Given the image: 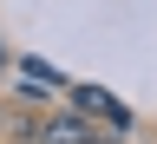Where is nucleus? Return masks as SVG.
Wrapping results in <instances>:
<instances>
[{
  "mask_svg": "<svg viewBox=\"0 0 157 144\" xmlns=\"http://www.w3.org/2000/svg\"><path fill=\"white\" fill-rule=\"evenodd\" d=\"M39 144H111V138H98V131H92V118L66 105V111L39 118Z\"/></svg>",
  "mask_w": 157,
  "mask_h": 144,
  "instance_id": "obj_1",
  "label": "nucleus"
},
{
  "mask_svg": "<svg viewBox=\"0 0 157 144\" xmlns=\"http://www.w3.org/2000/svg\"><path fill=\"white\" fill-rule=\"evenodd\" d=\"M72 111H85V118H111V125L124 131V105H118L111 92H98V85H72Z\"/></svg>",
  "mask_w": 157,
  "mask_h": 144,
  "instance_id": "obj_2",
  "label": "nucleus"
},
{
  "mask_svg": "<svg viewBox=\"0 0 157 144\" xmlns=\"http://www.w3.org/2000/svg\"><path fill=\"white\" fill-rule=\"evenodd\" d=\"M0 131H7V105H0Z\"/></svg>",
  "mask_w": 157,
  "mask_h": 144,
  "instance_id": "obj_3",
  "label": "nucleus"
},
{
  "mask_svg": "<svg viewBox=\"0 0 157 144\" xmlns=\"http://www.w3.org/2000/svg\"><path fill=\"white\" fill-rule=\"evenodd\" d=\"M0 59H7V53H0Z\"/></svg>",
  "mask_w": 157,
  "mask_h": 144,
  "instance_id": "obj_4",
  "label": "nucleus"
}]
</instances>
